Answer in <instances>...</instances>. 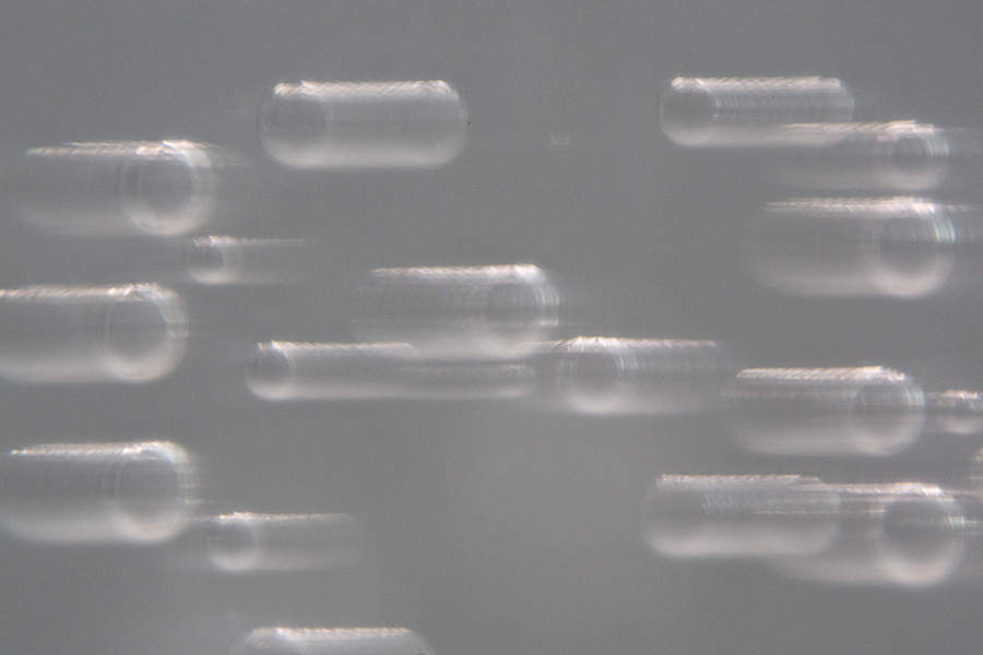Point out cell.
Segmentation results:
<instances>
[{
	"label": "cell",
	"mask_w": 983,
	"mask_h": 655,
	"mask_svg": "<svg viewBox=\"0 0 983 655\" xmlns=\"http://www.w3.org/2000/svg\"><path fill=\"white\" fill-rule=\"evenodd\" d=\"M546 353L553 406L583 415L713 410L738 371L730 348L710 340L578 336Z\"/></svg>",
	"instance_id": "277c9868"
},
{
	"label": "cell",
	"mask_w": 983,
	"mask_h": 655,
	"mask_svg": "<svg viewBox=\"0 0 983 655\" xmlns=\"http://www.w3.org/2000/svg\"><path fill=\"white\" fill-rule=\"evenodd\" d=\"M246 386L270 401L447 397L449 361L392 344H254L242 364Z\"/></svg>",
	"instance_id": "5b68a950"
},
{
	"label": "cell",
	"mask_w": 983,
	"mask_h": 655,
	"mask_svg": "<svg viewBox=\"0 0 983 655\" xmlns=\"http://www.w3.org/2000/svg\"><path fill=\"white\" fill-rule=\"evenodd\" d=\"M560 307L553 279L533 265L398 267L359 276L346 318L356 342L496 362L544 354L558 341Z\"/></svg>",
	"instance_id": "6da1fadb"
},
{
	"label": "cell",
	"mask_w": 983,
	"mask_h": 655,
	"mask_svg": "<svg viewBox=\"0 0 983 655\" xmlns=\"http://www.w3.org/2000/svg\"><path fill=\"white\" fill-rule=\"evenodd\" d=\"M442 92L421 83L281 84L261 108V140L298 168L431 164L426 105Z\"/></svg>",
	"instance_id": "3957f363"
},
{
	"label": "cell",
	"mask_w": 983,
	"mask_h": 655,
	"mask_svg": "<svg viewBox=\"0 0 983 655\" xmlns=\"http://www.w3.org/2000/svg\"><path fill=\"white\" fill-rule=\"evenodd\" d=\"M4 378L22 382L155 380L188 343L186 306L156 284L2 290Z\"/></svg>",
	"instance_id": "7a4b0ae2"
},
{
	"label": "cell",
	"mask_w": 983,
	"mask_h": 655,
	"mask_svg": "<svg viewBox=\"0 0 983 655\" xmlns=\"http://www.w3.org/2000/svg\"><path fill=\"white\" fill-rule=\"evenodd\" d=\"M317 258L305 240L205 237L181 250L186 274L208 285L294 283L315 271Z\"/></svg>",
	"instance_id": "8992f818"
}]
</instances>
